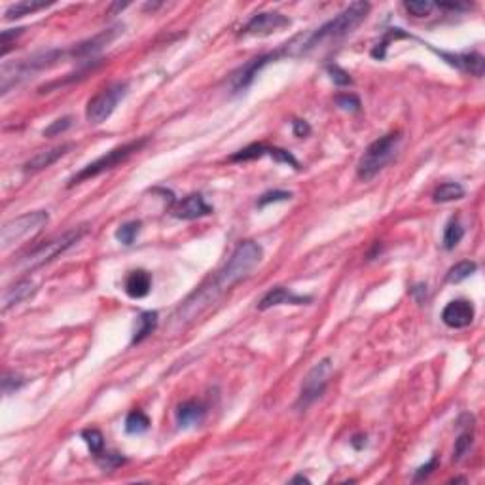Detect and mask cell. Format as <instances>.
<instances>
[{
  "instance_id": "8fae6325",
  "label": "cell",
  "mask_w": 485,
  "mask_h": 485,
  "mask_svg": "<svg viewBox=\"0 0 485 485\" xmlns=\"http://www.w3.org/2000/svg\"><path fill=\"white\" fill-rule=\"evenodd\" d=\"M290 19L283 13L277 12H262L256 13L248 23L243 27L241 34L245 37H270L273 32L281 31L284 27H289Z\"/></svg>"
},
{
  "instance_id": "5bb4252c",
  "label": "cell",
  "mask_w": 485,
  "mask_h": 485,
  "mask_svg": "<svg viewBox=\"0 0 485 485\" xmlns=\"http://www.w3.org/2000/svg\"><path fill=\"white\" fill-rule=\"evenodd\" d=\"M474 315H476V311H474L472 301L453 300L443 308L442 320L443 325L457 330V328H467V326L472 325Z\"/></svg>"
},
{
  "instance_id": "4fadbf2b",
  "label": "cell",
  "mask_w": 485,
  "mask_h": 485,
  "mask_svg": "<svg viewBox=\"0 0 485 485\" xmlns=\"http://www.w3.org/2000/svg\"><path fill=\"white\" fill-rule=\"evenodd\" d=\"M427 46V44H424ZM438 57H442L443 61L455 67L461 73L472 74L476 78H481L485 73V59L479 53H448V51H438V49L430 48Z\"/></svg>"
},
{
  "instance_id": "1f68e13d",
  "label": "cell",
  "mask_w": 485,
  "mask_h": 485,
  "mask_svg": "<svg viewBox=\"0 0 485 485\" xmlns=\"http://www.w3.org/2000/svg\"><path fill=\"white\" fill-rule=\"evenodd\" d=\"M25 383H27V381H25L23 375L8 372V374H4V379H2V389H4V393L6 394H12L15 393L18 389L23 387Z\"/></svg>"
},
{
  "instance_id": "7a4b0ae2",
  "label": "cell",
  "mask_w": 485,
  "mask_h": 485,
  "mask_svg": "<svg viewBox=\"0 0 485 485\" xmlns=\"http://www.w3.org/2000/svg\"><path fill=\"white\" fill-rule=\"evenodd\" d=\"M370 12L368 2H353L349 6L345 8L344 12H339L338 15L330 21H326L325 25H320L319 29L308 32V34H300L296 37L294 40H290L281 53L283 56H292L300 57L306 56L309 51H313L315 48H319L322 44L336 42V40H341L347 34L355 31L358 25L363 23L366 15Z\"/></svg>"
},
{
  "instance_id": "ffe728a7",
  "label": "cell",
  "mask_w": 485,
  "mask_h": 485,
  "mask_svg": "<svg viewBox=\"0 0 485 485\" xmlns=\"http://www.w3.org/2000/svg\"><path fill=\"white\" fill-rule=\"evenodd\" d=\"M123 286H125V294L133 298V300L144 298L152 289V275L146 270L130 271V275L125 277Z\"/></svg>"
},
{
  "instance_id": "cb8c5ba5",
  "label": "cell",
  "mask_w": 485,
  "mask_h": 485,
  "mask_svg": "<svg viewBox=\"0 0 485 485\" xmlns=\"http://www.w3.org/2000/svg\"><path fill=\"white\" fill-rule=\"evenodd\" d=\"M148 429H150V419L141 410H135L125 417V432L127 434H142Z\"/></svg>"
},
{
  "instance_id": "484cf974",
  "label": "cell",
  "mask_w": 485,
  "mask_h": 485,
  "mask_svg": "<svg viewBox=\"0 0 485 485\" xmlns=\"http://www.w3.org/2000/svg\"><path fill=\"white\" fill-rule=\"evenodd\" d=\"M478 270V265L474 264V262H470V260H465V262H459V264H455L451 270L448 271V283H461V281H465V279H468V277L472 275L474 271Z\"/></svg>"
},
{
  "instance_id": "3957f363",
  "label": "cell",
  "mask_w": 485,
  "mask_h": 485,
  "mask_svg": "<svg viewBox=\"0 0 485 485\" xmlns=\"http://www.w3.org/2000/svg\"><path fill=\"white\" fill-rule=\"evenodd\" d=\"M402 137L400 133H389V135L381 137L377 141H374L366 148V152L363 158L358 160L356 165V175L363 182H368L374 177H377L385 165H389L394 160V156L398 152Z\"/></svg>"
},
{
  "instance_id": "d590c367",
  "label": "cell",
  "mask_w": 485,
  "mask_h": 485,
  "mask_svg": "<svg viewBox=\"0 0 485 485\" xmlns=\"http://www.w3.org/2000/svg\"><path fill=\"white\" fill-rule=\"evenodd\" d=\"M336 105L347 112L360 111V101H358V97H356V95H349V93H347V95H338V97H336Z\"/></svg>"
},
{
  "instance_id": "ac0fdd59",
  "label": "cell",
  "mask_w": 485,
  "mask_h": 485,
  "mask_svg": "<svg viewBox=\"0 0 485 485\" xmlns=\"http://www.w3.org/2000/svg\"><path fill=\"white\" fill-rule=\"evenodd\" d=\"M34 283L29 279H21L18 283L10 284L4 292H2V311H8L13 306H18L21 301L29 300L34 294Z\"/></svg>"
},
{
  "instance_id": "ab89813d",
  "label": "cell",
  "mask_w": 485,
  "mask_h": 485,
  "mask_svg": "<svg viewBox=\"0 0 485 485\" xmlns=\"http://www.w3.org/2000/svg\"><path fill=\"white\" fill-rule=\"evenodd\" d=\"M292 481H309L306 476H296V478H292Z\"/></svg>"
},
{
  "instance_id": "5b68a950",
  "label": "cell",
  "mask_w": 485,
  "mask_h": 485,
  "mask_svg": "<svg viewBox=\"0 0 485 485\" xmlns=\"http://www.w3.org/2000/svg\"><path fill=\"white\" fill-rule=\"evenodd\" d=\"M48 220L49 215L46 210H34V213H27V215L6 222L2 227V235H0V248L6 252L19 243L31 239L42 232Z\"/></svg>"
},
{
  "instance_id": "83f0119b",
  "label": "cell",
  "mask_w": 485,
  "mask_h": 485,
  "mask_svg": "<svg viewBox=\"0 0 485 485\" xmlns=\"http://www.w3.org/2000/svg\"><path fill=\"white\" fill-rule=\"evenodd\" d=\"M82 438H84V442L87 443V448H89V451L93 455H99L103 451V448H105V438H103V434L97 429L84 430Z\"/></svg>"
},
{
  "instance_id": "4dcf8cb0",
  "label": "cell",
  "mask_w": 485,
  "mask_h": 485,
  "mask_svg": "<svg viewBox=\"0 0 485 485\" xmlns=\"http://www.w3.org/2000/svg\"><path fill=\"white\" fill-rule=\"evenodd\" d=\"M404 8L405 12L412 13L415 18H424L434 10V4L429 0H419V2H404Z\"/></svg>"
},
{
  "instance_id": "d6a6232c",
  "label": "cell",
  "mask_w": 485,
  "mask_h": 485,
  "mask_svg": "<svg viewBox=\"0 0 485 485\" xmlns=\"http://www.w3.org/2000/svg\"><path fill=\"white\" fill-rule=\"evenodd\" d=\"M70 125H73V118L70 116L59 118V120L51 122L48 127L44 130V137H57L59 133H65V131H67Z\"/></svg>"
},
{
  "instance_id": "9a60e30c",
  "label": "cell",
  "mask_w": 485,
  "mask_h": 485,
  "mask_svg": "<svg viewBox=\"0 0 485 485\" xmlns=\"http://www.w3.org/2000/svg\"><path fill=\"white\" fill-rule=\"evenodd\" d=\"M210 213H213V207L207 205L201 194L186 196L172 209V216L178 218V220H197V218H203V216H209Z\"/></svg>"
},
{
  "instance_id": "30bf717a",
  "label": "cell",
  "mask_w": 485,
  "mask_h": 485,
  "mask_svg": "<svg viewBox=\"0 0 485 485\" xmlns=\"http://www.w3.org/2000/svg\"><path fill=\"white\" fill-rule=\"evenodd\" d=\"M264 156H270L277 163H284V165L294 167V169H298V165H300L298 160L290 154L289 150H283V148L277 146H267V144H262V142H260V144L256 142V144H251V146L243 148L239 152H235V154L229 158V161H252L260 160V158H264Z\"/></svg>"
},
{
  "instance_id": "e0dca14e",
  "label": "cell",
  "mask_w": 485,
  "mask_h": 485,
  "mask_svg": "<svg viewBox=\"0 0 485 485\" xmlns=\"http://www.w3.org/2000/svg\"><path fill=\"white\" fill-rule=\"evenodd\" d=\"M207 415V408L197 402V400H188L177 408V423L180 429H191L203 423V419Z\"/></svg>"
},
{
  "instance_id": "836d02e7",
  "label": "cell",
  "mask_w": 485,
  "mask_h": 485,
  "mask_svg": "<svg viewBox=\"0 0 485 485\" xmlns=\"http://www.w3.org/2000/svg\"><path fill=\"white\" fill-rule=\"evenodd\" d=\"M328 74H330V80L336 86H351L353 84V78L349 76V73L338 67V65H328Z\"/></svg>"
},
{
  "instance_id": "52a82bcc",
  "label": "cell",
  "mask_w": 485,
  "mask_h": 485,
  "mask_svg": "<svg viewBox=\"0 0 485 485\" xmlns=\"http://www.w3.org/2000/svg\"><path fill=\"white\" fill-rule=\"evenodd\" d=\"M127 82H114L105 89L95 95V97L89 99L86 108V118L87 122L93 123V125H99V123L106 122L108 118L112 116V112L116 111V106L120 105L125 95H127Z\"/></svg>"
},
{
  "instance_id": "603a6c76",
  "label": "cell",
  "mask_w": 485,
  "mask_h": 485,
  "mask_svg": "<svg viewBox=\"0 0 485 485\" xmlns=\"http://www.w3.org/2000/svg\"><path fill=\"white\" fill-rule=\"evenodd\" d=\"M462 197H465V188L459 182H446V184L438 186L432 194V199L436 203H449L455 199H462Z\"/></svg>"
},
{
  "instance_id": "ba28073f",
  "label": "cell",
  "mask_w": 485,
  "mask_h": 485,
  "mask_svg": "<svg viewBox=\"0 0 485 485\" xmlns=\"http://www.w3.org/2000/svg\"><path fill=\"white\" fill-rule=\"evenodd\" d=\"M332 375V360L330 358H322L320 363H317L313 368L309 370V374L303 377L301 383L300 396L296 400V410L298 412H306L309 405L313 404L315 400H319L326 391V385L330 381Z\"/></svg>"
},
{
  "instance_id": "f1b7e54d",
  "label": "cell",
  "mask_w": 485,
  "mask_h": 485,
  "mask_svg": "<svg viewBox=\"0 0 485 485\" xmlns=\"http://www.w3.org/2000/svg\"><path fill=\"white\" fill-rule=\"evenodd\" d=\"M470 448H472V434L470 432H465L461 436L455 440L453 448V461L461 462L468 453H470Z\"/></svg>"
},
{
  "instance_id": "74e56055",
  "label": "cell",
  "mask_w": 485,
  "mask_h": 485,
  "mask_svg": "<svg viewBox=\"0 0 485 485\" xmlns=\"http://www.w3.org/2000/svg\"><path fill=\"white\" fill-rule=\"evenodd\" d=\"M292 131H294L296 137L303 139V137H308L311 133V127H309V123L306 120H294L292 122Z\"/></svg>"
},
{
  "instance_id": "d4e9b609",
  "label": "cell",
  "mask_w": 485,
  "mask_h": 485,
  "mask_svg": "<svg viewBox=\"0 0 485 485\" xmlns=\"http://www.w3.org/2000/svg\"><path fill=\"white\" fill-rule=\"evenodd\" d=\"M462 235H465V229H462V226L459 224V220H457V218L449 220L446 229H443V248H446V251H453L455 246L461 243Z\"/></svg>"
},
{
  "instance_id": "44dd1931",
  "label": "cell",
  "mask_w": 485,
  "mask_h": 485,
  "mask_svg": "<svg viewBox=\"0 0 485 485\" xmlns=\"http://www.w3.org/2000/svg\"><path fill=\"white\" fill-rule=\"evenodd\" d=\"M56 4V0H21V2H15L6 10V19H19L23 15H29V13H34L38 10H44V8H49Z\"/></svg>"
},
{
  "instance_id": "4316f807",
  "label": "cell",
  "mask_w": 485,
  "mask_h": 485,
  "mask_svg": "<svg viewBox=\"0 0 485 485\" xmlns=\"http://www.w3.org/2000/svg\"><path fill=\"white\" fill-rule=\"evenodd\" d=\"M139 232H141V222H127V224H123L116 232V239L120 241V243H123V245H133V241H135Z\"/></svg>"
},
{
  "instance_id": "6da1fadb",
  "label": "cell",
  "mask_w": 485,
  "mask_h": 485,
  "mask_svg": "<svg viewBox=\"0 0 485 485\" xmlns=\"http://www.w3.org/2000/svg\"><path fill=\"white\" fill-rule=\"evenodd\" d=\"M262 256H264V251L256 241H241L239 245L235 246V251L232 252V256L227 258L226 264L216 271L209 283H205L201 289H197L177 309V313L172 315V325L177 328H182V326L190 325L191 320H196L210 306H215L224 292L235 286L241 279H245L262 262Z\"/></svg>"
},
{
  "instance_id": "8992f818",
  "label": "cell",
  "mask_w": 485,
  "mask_h": 485,
  "mask_svg": "<svg viewBox=\"0 0 485 485\" xmlns=\"http://www.w3.org/2000/svg\"><path fill=\"white\" fill-rule=\"evenodd\" d=\"M146 142H148V139L144 137V139L125 142V144H122V146L114 148V150H111V152H106L105 156H101V158H97L95 161H92L89 165L84 167L80 172H76V175L68 180V186L80 184V182H84V180H89V178H93V177H99L101 172L111 171V169L118 167L125 160H130L131 156L135 154V152H139V150H141Z\"/></svg>"
},
{
  "instance_id": "8d00e7d4",
  "label": "cell",
  "mask_w": 485,
  "mask_h": 485,
  "mask_svg": "<svg viewBox=\"0 0 485 485\" xmlns=\"http://www.w3.org/2000/svg\"><path fill=\"white\" fill-rule=\"evenodd\" d=\"M25 29H8V31H2V37H0V42H2V57L6 56L10 51V44H12V38L15 40L18 37L23 34Z\"/></svg>"
},
{
  "instance_id": "2e32d148",
  "label": "cell",
  "mask_w": 485,
  "mask_h": 485,
  "mask_svg": "<svg viewBox=\"0 0 485 485\" xmlns=\"http://www.w3.org/2000/svg\"><path fill=\"white\" fill-rule=\"evenodd\" d=\"M311 298L308 296H296L292 294L289 289L284 286H275L271 289L267 294L258 301L260 311H267L271 308H277V306H284V303H290V306H303V303H309Z\"/></svg>"
},
{
  "instance_id": "f35d334b",
  "label": "cell",
  "mask_w": 485,
  "mask_h": 485,
  "mask_svg": "<svg viewBox=\"0 0 485 485\" xmlns=\"http://www.w3.org/2000/svg\"><path fill=\"white\" fill-rule=\"evenodd\" d=\"M436 467H438V457H436V455H434V457H432V459H430V461L427 462V465H423V467L417 468V472H415V479L427 478V476H429V474L432 472V470H434V468H436Z\"/></svg>"
},
{
  "instance_id": "7c38bea8",
  "label": "cell",
  "mask_w": 485,
  "mask_h": 485,
  "mask_svg": "<svg viewBox=\"0 0 485 485\" xmlns=\"http://www.w3.org/2000/svg\"><path fill=\"white\" fill-rule=\"evenodd\" d=\"M279 57H283V53H281V51H275V53H267V56L256 57V59H252V61H248L246 65H243L237 73H234L232 80H229L232 92L234 93L245 92L246 87H251V84L254 82V78L258 76L260 70H262L267 63L275 61V59H279Z\"/></svg>"
},
{
  "instance_id": "d6986e66",
  "label": "cell",
  "mask_w": 485,
  "mask_h": 485,
  "mask_svg": "<svg viewBox=\"0 0 485 485\" xmlns=\"http://www.w3.org/2000/svg\"><path fill=\"white\" fill-rule=\"evenodd\" d=\"M70 148H73L70 144H61V146L42 150V152H38L34 158H31V160L27 161L23 165V169L27 172H37L42 171V169H48V167L53 165L59 158H63V156L67 154Z\"/></svg>"
},
{
  "instance_id": "9c48e42d",
  "label": "cell",
  "mask_w": 485,
  "mask_h": 485,
  "mask_svg": "<svg viewBox=\"0 0 485 485\" xmlns=\"http://www.w3.org/2000/svg\"><path fill=\"white\" fill-rule=\"evenodd\" d=\"M122 32L123 25H116V27L106 29V31H103L101 34H97V37H93L89 38V40H86V42H80L78 46H74L68 53H70V57L76 59V61H89L93 57H97V53H101L108 44L114 42Z\"/></svg>"
},
{
  "instance_id": "277c9868",
  "label": "cell",
  "mask_w": 485,
  "mask_h": 485,
  "mask_svg": "<svg viewBox=\"0 0 485 485\" xmlns=\"http://www.w3.org/2000/svg\"><path fill=\"white\" fill-rule=\"evenodd\" d=\"M87 234L86 226H78L68 229L63 235L56 237V239L46 241L42 245L34 246L31 252H27L23 258L19 260L18 267L21 271H34L42 265L49 264L51 260H56L59 254L67 252L70 246H74L78 241Z\"/></svg>"
},
{
  "instance_id": "f546056e",
  "label": "cell",
  "mask_w": 485,
  "mask_h": 485,
  "mask_svg": "<svg viewBox=\"0 0 485 485\" xmlns=\"http://www.w3.org/2000/svg\"><path fill=\"white\" fill-rule=\"evenodd\" d=\"M95 459H97L99 467L103 468V470H112V468L120 467V465L125 462V457H122L120 453H105V451L95 455Z\"/></svg>"
},
{
  "instance_id": "e575fe53",
  "label": "cell",
  "mask_w": 485,
  "mask_h": 485,
  "mask_svg": "<svg viewBox=\"0 0 485 485\" xmlns=\"http://www.w3.org/2000/svg\"><path fill=\"white\" fill-rule=\"evenodd\" d=\"M292 199V194L284 190H273V191H265L264 196L258 199V207H265L270 203H279V201H290Z\"/></svg>"
},
{
  "instance_id": "7402d4cb",
  "label": "cell",
  "mask_w": 485,
  "mask_h": 485,
  "mask_svg": "<svg viewBox=\"0 0 485 485\" xmlns=\"http://www.w3.org/2000/svg\"><path fill=\"white\" fill-rule=\"evenodd\" d=\"M156 328H158V313L156 311H144V313H141V317L137 320V328L131 344L135 345L144 341L150 334H154Z\"/></svg>"
}]
</instances>
